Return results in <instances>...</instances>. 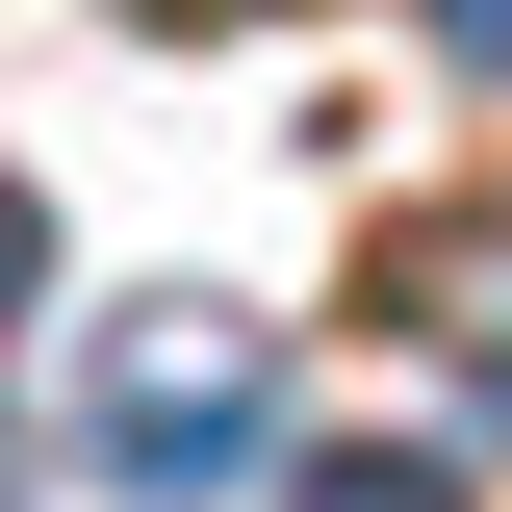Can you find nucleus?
<instances>
[{
	"instance_id": "2",
	"label": "nucleus",
	"mask_w": 512,
	"mask_h": 512,
	"mask_svg": "<svg viewBox=\"0 0 512 512\" xmlns=\"http://www.w3.org/2000/svg\"><path fill=\"white\" fill-rule=\"evenodd\" d=\"M410 308H436L461 410H512V205H461V231H410Z\"/></svg>"
},
{
	"instance_id": "6",
	"label": "nucleus",
	"mask_w": 512,
	"mask_h": 512,
	"mask_svg": "<svg viewBox=\"0 0 512 512\" xmlns=\"http://www.w3.org/2000/svg\"><path fill=\"white\" fill-rule=\"evenodd\" d=\"M154 26H205V0H154Z\"/></svg>"
},
{
	"instance_id": "7",
	"label": "nucleus",
	"mask_w": 512,
	"mask_h": 512,
	"mask_svg": "<svg viewBox=\"0 0 512 512\" xmlns=\"http://www.w3.org/2000/svg\"><path fill=\"white\" fill-rule=\"evenodd\" d=\"M0 512H26V487H0Z\"/></svg>"
},
{
	"instance_id": "1",
	"label": "nucleus",
	"mask_w": 512,
	"mask_h": 512,
	"mask_svg": "<svg viewBox=\"0 0 512 512\" xmlns=\"http://www.w3.org/2000/svg\"><path fill=\"white\" fill-rule=\"evenodd\" d=\"M256 461H282V308H128L103 333V487H154V512H231Z\"/></svg>"
},
{
	"instance_id": "3",
	"label": "nucleus",
	"mask_w": 512,
	"mask_h": 512,
	"mask_svg": "<svg viewBox=\"0 0 512 512\" xmlns=\"http://www.w3.org/2000/svg\"><path fill=\"white\" fill-rule=\"evenodd\" d=\"M282 512H461V487H436V461H410V436H333V461H308V487H282Z\"/></svg>"
},
{
	"instance_id": "4",
	"label": "nucleus",
	"mask_w": 512,
	"mask_h": 512,
	"mask_svg": "<svg viewBox=\"0 0 512 512\" xmlns=\"http://www.w3.org/2000/svg\"><path fill=\"white\" fill-rule=\"evenodd\" d=\"M436 52H461V77H512V0H436Z\"/></svg>"
},
{
	"instance_id": "5",
	"label": "nucleus",
	"mask_w": 512,
	"mask_h": 512,
	"mask_svg": "<svg viewBox=\"0 0 512 512\" xmlns=\"http://www.w3.org/2000/svg\"><path fill=\"white\" fill-rule=\"evenodd\" d=\"M26 282H52V231H26V180H0V308H26Z\"/></svg>"
}]
</instances>
